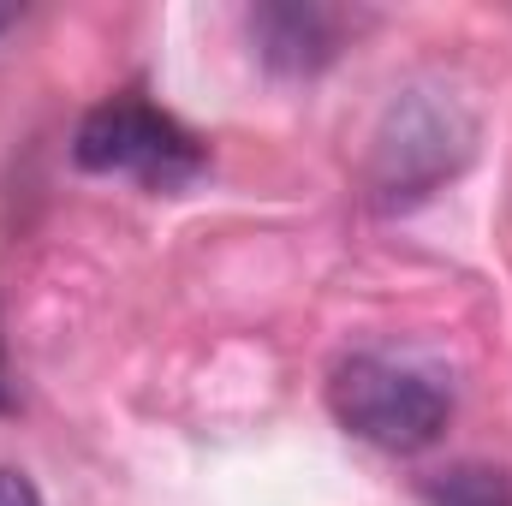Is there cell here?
Wrapping results in <instances>:
<instances>
[{
	"instance_id": "52a82bcc",
	"label": "cell",
	"mask_w": 512,
	"mask_h": 506,
	"mask_svg": "<svg viewBox=\"0 0 512 506\" xmlns=\"http://www.w3.org/2000/svg\"><path fill=\"white\" fill-rule=\"evenodd\" d=\"M6 24H12V12H6V6H0V30H6Z\"/></svg>"
},
{
	"instance_id": "6da1fadb",
	"label": "cell",
	"mask_w": 512,
	"mask_h": 506,
	"mask_svg": "<svg viewBox=\"0 0 512 506\" xmlns=\"http://www.w3.org/2000/svg\"><path fill=\"white\" fill-rule=\"evenodd\" d=\"M328 405H334L340 429H352L358 441H370L382 453H423V447H435L447 417H453L447 387L429 370L382 358V352L346 358L334 370V381H328Z\"/></svg>"
},
{
	"instance_id": "8992f818",
	"label": "cell",
	"mask_w": 512,
	"mask_h": 506,
	"mask_svg": "<svg viewBox=\"0 0 512 506\" xmlns=\"http://www.w3.org/2000/svg\"><path fill=\"white\" fill-rule=\"evenodd\" d=\"M0 411H12V370H6V346H0Z\"/></svg>"
},
{
	"instance_id": "3957f363",
	"label": "cell",
	"mask_w": 512,
	"mask_h": 506,
	"mask_svg": "<svg viewBox=\"0 0 512 506\" xmlns=\"http://www.w3.org/2000/svg\"><path fill=\"white\" fill-rule=\"evenodd\" d=\"M340 12L328 6H256L251 12V36L262 48L268 66L280 72H316L340 54Z\"/></svg>"
},
{
	"instance_id": "7a4b0ae2",
	"label": "cell",
	"mask_w": 512,
	"mask_h": 506,
	"mask_svg": "<svg viewBox=\"0 0 512 506\" xmlns=\"http://www.w3.org/2000/svg\"><path fill=\"white\" fill-rule=\"evenodd\" d=\"M72 155L90 173H126L155 191H179L209 167L203 137L143 96H114V102L90 108L72 137Z\"/></svg>"
},
{
	"instance_id": "277c9868",
	"label": "cell",
	"mask_w": 512,
	"mask_h": 506,
	"mask_svg": "<svg viewBox=\"0 0 512 506\" xmlns=\"http://www.w3.org/2000/svg\"><path fill=\"white\" fill-rule=\"evenodd\" d=\"M423 495H429L435 506H512L507 477L489 471V465H453V471L429 477Z\"/></svg>"
},
{
	"instance_id": "5b68a950",
	"label": "cell",
	"mask_w": 512,
	"mask_h": 506,
	"mask_svg": "<svg viewBox=\"0 0 512 506\" xmlns=\"http://www.w3.org/2000/svg\"><path fill=\"white\" fill-rule=\"evenodd\" d=\"M0 506H42V495L24 471H0Z\"/></svg>"
}]
</instances>
